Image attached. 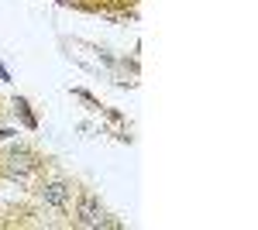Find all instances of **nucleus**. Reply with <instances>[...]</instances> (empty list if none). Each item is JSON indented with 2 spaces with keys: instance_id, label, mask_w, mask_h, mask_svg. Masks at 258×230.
<instances>
[{
  "instance_id": "1",
  "label": "nucleus",
  "mask_w": 258,
  "mask_h": 230,
  "mask_svg": "<svg viewBox=\"0 0 258 230\" xmlns=\"http://www.w3.org/2000/svg\"><path fill=\"white\" fill-rule=\"evenodd\" d=\"M76 223L80 227H114V220L103 213V206H100L90 192H83L80 203H76Z\"/></svg>"
},
{
  "instance_id": "2",
  "label": "nucleus",
  "mask_w": 258,
  "mask_h": 230,
  "mask_svg": "<svg viewBox=\"0 0 258 230\" xmlns=\"http://www.w3.org/2000/svg\"><path fill=\"white\" fill-rule=\"evenodd\" d=\"M38 155H31L28 148H14V151L7 155V162H4V175L7 179H18V182H24L28 175L38 169Z\"/></svg>"
},
{
  "instance_id": "4",
  "label": "nucleus",
  "mask_w": 258,
  "mask_h": 230,
  "mask_svg": "<svg viewBox=\"0 0 258 230\" xmlns=\"http://www.w3.org/2000/svg\"><path fill=\"white\" fill-rule=\"evenodd\" d=\"M14 110H18V117L21 120H24V127H31V131H35V127H38V117L31 114V107H28V100H14Z\"/></svg>"
},
{
  "instance_id": "3",
  "label": "nucleus",
  "mask_w": 258,
  "mask_h": 230,
  "mask_svg": "<svg viewBox=\"0 0 258 230\" xmlns=\"http://www.w3.org/2000/svg\"><path fill=\"white\" fill-rule=\"evenodd\" d=\"M41 199H45L48 206L62 210V206L69 203V186H66V182H48V186H41Z\"/></svg>"
}]
</instances>
